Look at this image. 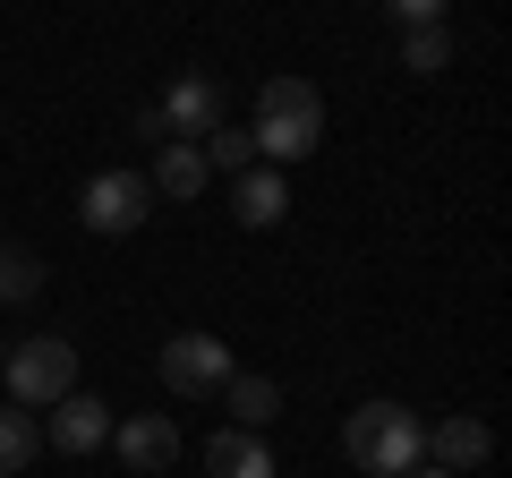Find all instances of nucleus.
I'll return each mask as SVG.
<instances>
[{"mask_svg":"<svg viewBox=\"0 0 512 478\" xmlns=\"http://www.w3.org/2000/svg\"><path fill=\"white\" fill-rule=\"evenodd\" d=\"M256 154H265V171L274 163H308L316 146H325V94L308 86V77H265L256 86Z\"/></svg>","mask_w":512,"mask_h":478,"instance_id":"obj_1","label":"nucleus"},{"mask_svg":"<svg viewBox=\"0 0 512 478\" xmlns=\"http://www.w3.org/2000/svg\"><path fill=\"white\" fill-rule=\"evenodd\" d=\"M35 291H43V257L9 239V248H0V308H26Z\"/></svg>","mask_w":512,"mask_h":478,"instance_id":"obj_15","label":"nucleus"},{"mask_svg":"<svg viewBox=\"0 0 512 478\" xmlns=\"http://www.w3.org/2000/svg\"><path fill=\"white\" fill-rule=\"evenodd\" d=\"M231 376L239 368H231V350H222L214 333H171L163 342V385L180 393V402H205V393H222Z\"/></svg>","mask_w":512,"mask_h":478,"instance_id":"obj_5","label":"nucleus"},{"mask_svg":"<svg viewBox=\"0 0 512 478\" xmlns=\"http://www.w3.org/2000/svg\"><path fill=\"white\" fill-rule=\"evenodd\" d=\"M0 359H9V350H0Z\"/></svg>","mask_w":512,"mask_h":478,"instance_id":"obj_19","label":"nucleus"},{"mask_svg":"<svg viewBox=\"0 0 512 478\" xmlns=\"http://www.w3.org/2000/svg\"><path fill=\"white\" fill-rule=\"evenodd\" d=\"M43 436H52V453H69V461L103 453L111 444V402H94V393L77 385L69 402H52V427H43Z\"/></svg>","mask_w":512,"mask_h":478,"instance_id":"obj_8","label":"nucleus"},{"mask_svg":"<svg viewBox=\"0 0 512 478\" xmlns=\"http://www.w3.org/2000/svg\"><path fill=\"white\" fill-rule=\"evenodd\" d=\"M222 402H231V427H239V436H265V419H282V385H274V376H231Z\"/></svg>","mask_w":512,"mask_h":478,"instance_id":"obj_14","label":"nucleus"},{"mask_svg":"<svg viewBox=\"0 0 512 478\" xmlns=\"http://www.w3.org/2000/svg\"><path fill=\"white\" fill-rule=\"evenodd\" d=\"M111 444H120V461L128 470H171L180 461V427L163 419V410H137V419H111Z\"/></svg>","mask_w":512,"mask_h":478,"instance_id":"obj_10","label":"nucleus"},{"mask_svg":"<svg viewBox=\"0 0 512 478\" xmlns=\"http://www.w3.org/2000/svg\"><path fill=\"white\" fill-rule=\"evenodd\" d=\"M197 154H205V171H256V137L248 129H214Z\"/></svg>","mask_w":512,"mask_h":478,"instance_id":"obj_17","label":"nucleus"},{"mask_svg":"<svg viewBox=\"0 0 512 478\" xmlns=\"http://www.w3.org/2000/svg\"><path fill=\"white\" fill-rule=\"evenodd\" d=\"M205 180H214V171H205V154L188 146V137H171V146H154V171H146V188H154V197L188 205V197H197Z\"/></svg>","mask_w":512,"mask_h":478,"instance_id":"obj_11","label":"nucleus"},{"mask_svg":"<svg viewBox=\"0 0 512 478\" xmlns=\"http://www.w3.org/2000/svg\"><path fill=\"white\" fill-rule=\"evenodd\" d=\"M410 478H444V470H427V461H419V470H410Z\"/></svg>","mask_w":512,"mask_h":478,"instance_id":"obj_18","label":"nucleus"},{"mask_svg":"<svg viewBox=\"0 0 512 478\" xmlns=\"http://www.w3.org/2000/svg\"><path fill=\"white\" fill-rule=\"evenodd\" d=\"M393 26H402V69H410V77L453 69V26H444V0H393Z\"/></svg>","mask_w":512,"mask_h":478,"instance_id":"obj_6","label":"nucleus"},{"mask_svg":"<svg viewBox=\"0 0 512 478\" xmlns=\"http://www.w3.org/2000/svg\"><path fill=\"white\" fill-rule=\"evenodd\" d=\"M487 453H495V427H487V419H470V410L436 419V427H427V444H419V461H427V470H444V478H470Z\"/></svg>","mask_w":512,"mask_h":478,"instance_id":"obj_7","label":"nucleus"},{"mask_svg":"<svg viewBox=\"0 0 512 478\" xmlns=\"http://www.w3.org/2000/svg\"><path fill=\"white\" fill-rule=\"evenodd\" d=\"M419 444H427V419L402 402H359L342 419V453L359 478H410L419 470Z\"/></svg>","mask_w":512,"mask_h":478,"instance_id":"obj_2","label":"nucleus"},{"mask_svg":"<svg viewBox=\"0 0 512 478\" xmlns=\"http://www.w3.org/2000/svg\"><path fill=\"white\" fill-rule=\"evenodd\" d=\"M146 214H154L146 171H94V180H86V197H77V222H86L94 239H128Z\"/></svg>","mask_w":512,"mask_h":478,"instance_id":"obj_4","label":"nucleus"},{"mask_svg":"<svg viewBox=\"0 0 512 478\" xmlns=\"http://www.w3.org/2000/svg\"><path fill=\"white\" fill-rule=\"evenodd\" d=\"M154 120H163V137H188V146H197V137L222 129V86L214 77H180V86L154 103Z\"/></svg>","mask_w":512,"mask_h":478,"instance_id":"obj_9","label":"nucleus"},{"mask_svg":"<svg viewBox=\"0 0 512 478\" xmlns=\"http://www.w3.org/2000/svg\"><path fill=\"white\" fill-rule=\"evenodd\" d=\"M35 453H43V419H26V410H0V478H18Z\"/></svg>","mask_w":512,"mask_h":478,"instance_id":"obj_16","label":"nucleus"},{"mask_svg":"<svg viewBox=\"0 0 512 478\" xmlns=\"http://www.w3.org/2000/svg\"><path fill=\"white\" fill-rule=\"evenodd\" d=\"M231 214L248 222V231H274L282 214H291V188H282V171H239V197Z\"/></svg>","mask_w":512,"mask_h":478,"instance_id":"obj_13","label":"nucleus"},{"mask_svg":"<svg viewBox=\"0 0 512 478\" xmlns=\"http://www.w3.org/2000/svg\"><path fill=\"white\" fill-rule=\"evenodd\" d=\"M0 376H9V410H52L77 393V342H60V333H26L9 359H0Z\"/></svg>","mask_w":512,"mask_h":478,"instance_id":"obj_3","label":"nucleus"},{"mask_svg":"<svg viewBox=\"0 0 512 478\" xmlns=\"http://www.w3.org/2000/svg\"><path fill=\"white\" fill-rule=\"evenodd\" d=\"M205 470L214 478H274V453H265V436L222 427V436H205Z\"/></svg>","mask_w":512,"mask_h":478,"instance_id":"obj_12","label":"nucleus"}]
</instances>
